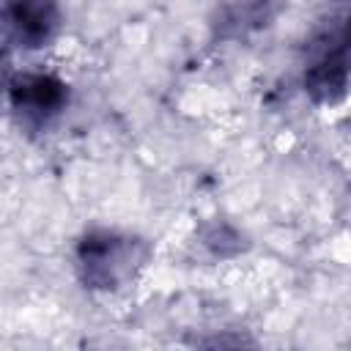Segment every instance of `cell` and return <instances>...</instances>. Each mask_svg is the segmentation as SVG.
<instances>
[{
    "instance_id": "4",
    "label": "cell",
    "mask_w": 351,
    "mask_h": 351,
    "mask_svg": "<svg viewBox=\"0 0 351 351\" xmlns=\"http://www.w3.org/2000/svg\"><path fill=\"white\" fill-rule=\"evenodd\" d=\"M3 22L16 47L41 49L60 30V8L58 0H5Z\"/></svg>"
},
{
    "instance_id": "1",
    "label": "cell",
    "mask_w": 351,
    "mask_h": 351,
    "mask_svg": "<svg viewBox=\"0 0 351 351\" xmlns=\"http://www.w3.org/2000/svg\"><path fill=\"white\" fill-rule=\"evenodd\" d=\"M351 85V5L335 8L304 47L302 88L315 104H337Z\"/></svg>"
},
{
    "instance_id": "5",
    "label": "cell",
    "mask_w": 351,
    "mask_h": 351,
    "mask_svg": "<svg viewBox=\"0 0 351 351\" xmlns=\"http://www.w3.org/2000/svg\"><path fill=\"white\" fill-rule=\"evenodd\" d=\"M282 0H228L217 19V33L222 38H241L252 30L271 25Z\"/></svg>"
},
{
    "instance_id": "2",
    "label": "cell",
    "mask_w": 351,
    "mask_h": 351,
    "mask_svg": "<svg viewBox=\"0 0 351 351\" xmlns=\"http://www.w3.org/2000/svg\"><path fill=\"white\" fill-rule=\"evenodd\" d=\"M148 247L145 241L96 228L88 230L74 250V269L85 288L90 291H118L129 280H134L137 269L145 263Z\"/></svg>"
},
{
    "instance_id": "3",
    "label": "cell",
    "mask_w": 351,
    "mask_h": 351,
    "mask_svg": "<svg viewBox=\"0 0 351 351\" xmlns=\"http://www.w3.org/2000/svg\"><path fill=\"white\" fill-rule=\"evenodd\" d=\"M8 104L25 129H44L66 110L69 85L52 74L25 71L8 82Z\"/></svg>"
}]
</instances>
